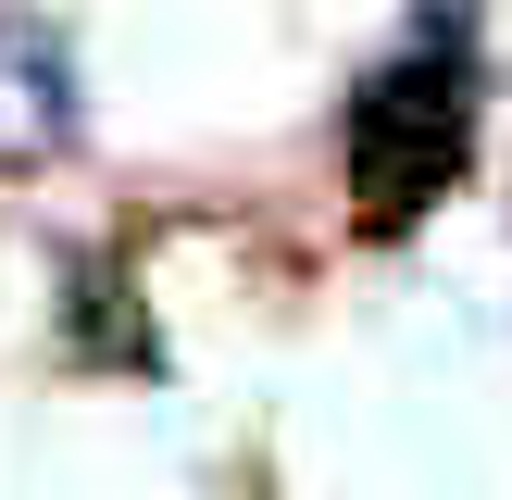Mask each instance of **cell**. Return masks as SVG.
I'll list each match as a JSON object with an SVG mask.
<instances>
[{"instance_id": "obj_1", "label": "cell", "mask_w": 512, "mask_h": 500, "mask_svg": "<svg viewBox=\"0 0 512 500\" xmlns=\"http://www.w3.org/2000/svg\"><path fill=\"white\" fill-rule=\"evenodd\" d=\"M463 150H475V38H463V0H438L350 100V200H363V225H413L425 200H450Z\"/></svg>"}]
</instances>
